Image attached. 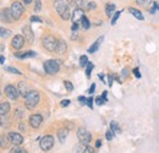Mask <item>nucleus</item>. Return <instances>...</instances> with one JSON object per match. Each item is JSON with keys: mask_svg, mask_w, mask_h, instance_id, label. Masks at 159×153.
<instances>
[{"mask_svg": "<svg viewBox=\"0 0 159 153\" xmlns=\"http://www.w3.org/2000/svg\"><path fill=\"white\" fill-rule=\"evenodd\" d=\"M25 105H26V108L27 109H30V110H32V109H34L36 107H37V104L39 103V93L37 92V91H31L27 96L25 97Z\"/></svg>", "mask_w": 159, "mask_h": 153, "instance_id": "1", "label": "nucleus"}, {"mask_svg": "<svg viewBox=\"0 0 159 153\" xmlns=\"http://www.w3.org/2000/svg\"><path fill=\"white\" fill-rule=\"evenodd\" d=\"M42 42H43V47L47 50H49V52H55L57 47H58V43H59L58 39L55 38L54 36H50V35L44 36L43 39H42Z\"/></svg>", "mask_w": 159, "mask_h": 153, "instance_id": "2", "label": "nucleus"}, {"mask_svg": "<svg viewBox=\"0 0 159 153\" xmlns=\"http://www.w3.org/2000/svg\"><path fill=\"white\" fill-rule=\"evenodd\" d=\"M59 69H60V65H59V61L57 60H47L44 63V70L47 74L49 75H55L59 72Z\"/></svg>", "mask_w": 159, "mask_h": 153, "instance_id": "3", "label": "nucleus"}, {"mask_svg": "<svg viewBox=\"0 0 159 153\" xmlns=\"http://www.w3.org/2000/svg\"><path fill=\"white\" fill-rule=\"evenodd\" d=\"M10 10H11V15H12L14 20H20L22 14H23V5L20 1H14L11 4Z\"/></svg>", "mask_w": 159, "mask_h": 153, "instance_id": "4", "label": "nucleus"}, {"mask_svg": "<svg viewBox=\"0 0 159 153\" xmlns=\"http://www.w3.org/2000/svg\"><path fill=\"white\" fill-rule=\"evenodd\" d=\"M39 146H40V148H42L43 151H45V152L49 151V150H52L53 146H54V137L50 136V135L44 136V137L40 140Z\"/></svg>", "mask_w": 159, "mask_h": 153, "instance_id": "5", "label": "nucleus"}, {"mask_svg": "<svg viewBox=\"0 0 159 153\" xmlns=\"http://www.w3.org/2000/svg\"><path fill=\"white\" fill-rule=\"evenodd\" d=\"M77 137H79L81 145H84V146H87V145L91 142V140H92V136L89 134V131H87V130L83 129V128H80L79 129V131H77Z\"/></svg>", "mask_w": 159, "mask_h": 153, "instance_id": "6", "label": "nucleus"}, {"mask_svg": "<svg viewBox=\"0 0 159 153\" xmlns=\"http://www.w3.org/2000/svg\"><path fill=\"white\" fill-rule=\"evenodd\" d=\"M5 95L9 97L10 99H12V100H16L19 96H20V93H19V90L14 86V85H7L6 87H5Z\"/></svg>", "mask_w": 159, "mask_h": 153, "instance_id": "7", "label": "nucleus"}, {"mask_svg": "<svg viewBox=\"0 0 159 153\" xmlns=\"http://www.w3.org/2000/svg\"><path fill=\"white\" fill-rule=\"evenodd\" d=\"M22 33H23L25 40H26L28 44H32V43H33V40H34V35H33V32H32V30H31V26H25V27L22 28Z\"/></svg>", "mask_w": 159, "mask_h": 153, "instance_id": "8", "label": "nucleus"}, {"mask_svg": "<svg viewBox=\"0 0 159 153\" xmlns=\"http://www.w3.org/2000/svg\"><path fill=\"white\" fill-rule=\"evenodd\" d=\"M55 9H57L58 14L61 15L64 11H66L67 9H70L69 0H57L55 1Z\"/></svg>", "mask_w": 159, "mask_h": 153, "instance_id": "9", "label": "nucleus"}, {"mask_svg": "<svg viewBox=\"0 0 159 153\" xmlns=\"http://www.w3.org/2000/svg\"><path fill=\"white\" fill-rule=\"evenodd\" d=\"M14 20L12 15H11V10L10 9H2L0 11V21L2 23H10Z\"/></svg>", "mask_w": 159, "mask_h": 153, "instance_id": "10", "label": "nucleus"}, {"mask_svg": "<svg viewBox=\"0 0 159 153\" xmlns=\"http://www.w3.org/2000/svg\"><path fill=\"white\" fill-rule=\"evenodd\" d=\"M84 17V12L82 9H75V11L71 14V20H72V23H76L80 25L82 22V19Z\"/></svg>", "mask_w": 159, "mask_h": 153, "instance_id": "11", "label": "nucleus"}, {"mask_svg": "<svg viewBox=\"0 0 159 153\" xmlns=\"http://www.w3.org/2000/svg\"><path fill=\"white\" fill-rule=\"evenodd\" d=\"M42 121H43V118H42L40 114L31 115V116H30V120H28L30 125H31L33 129H38L40 126V124H42Z\"/></svg>", "mask_w": 159, "mask_h": 153, "instance_id": "12", "label": "nucleus"}, {"mask_svg": "<svg viewBox=\"0 0 159 153\" xmlns=\"http://www.w3.org/2000/svg\"><path fill=\"white\" fill-rule=\"evenodd\" d=\"M23 44H25V38H23V36H21V35L15 36V37L12 38V40H11V47H12L14 49H16V50L21 49V48L23 47Z\"/></svg>", "mask_w": 159, "mask_h": 153, "instance_id": "13", "label": "nucleus"}, {"mask_svg": "<svg viewBox=\"0 0 159 153\" xmlns=\"http://www.w3.org/2000/svg\"><path fill=\"white\" fill-rule=\"evenodd\" d=\"M9 140H10V142H12L14 145H17V146H20V145L23 143L22 135L17 134V132H10L9 134Z\"/></svg>", "mask_w": 159, "mask_h": 153, "instance_id": "14", "label": "nucleus"}, {"mask_svg": "<svg viewBox=\"0 0 159 153\" xmlns=\"http://www.w3.org/2000/svg\"><path fill=\"white\" fill-rule=\"evenodd\" d=\"M17 90H19V93H20L22 97H26L30 92H31V88H30V86L26 83V82H23V81H21L19 82V86H17Z\"/></svg>", "mask_w": 159, "mask_h": 153, "instance_id": "15", "label": "nucleus"}, {"mask_svg": "<svg viewBox=\"0 0 159 153\" xmlns=\"http://www.w3.org/2000/svg\"><path fill=\"white\" fill-rule=\"evenodd\" d=\"M0 125H1V128H4V129H7L10 125H11V119L6 115H1V118H0Z\"/></svg>", "mask_w": 159, "mask_h": 153, "instance_id": "16", "label": "nucleus"}, {"mask_svg": "<svg viewBox=\"0 0 159 153\" xmlns=\"http://www.w3.org/2000/svg\"><path fill=\"white\" fill-rule=\"evenodd\" d=\"M103 39H104V37H99V38L97 39V40H96V42L93 43V45H92V47H91V48L88 49V53H91V54H92V53H96V52H97V50L99 49L100 43L103 42Z\"/></svg>", "mask_w": 159, "mask_h": 153, "instance_id": "17", "label": "nucleus"}, {"mask_svg": "<svg viewBox=\"0 0 159 153\" xmlns=\"http://www.w3.org/2000/svg\"><path fill=\"white\" fill-rule=\"evenodd\" d=\"M10 112V104L7 102L0 103V115H6Z\"/></svg>", "mask_w": 159, "mask_h": 153, "instance_id": "18", "label": "nucleus"}, {"mask_svg": "<svg viewBox=\"0 0 159 153\" xmlns=\"http://www.w3.org/2000/svg\"><path fill=\"white\" fill-rule=\"evenodd\" d=\"M66 49H67V45H66V43L64 42V40H59V43H58V47H57V53L58 54H64L65 52H66Z\"/></svg>", "mask_w": 159, "mask_h": 153, "instance_id": "19", "label": "nucleus"}, {"mask_svg": "<svg viewBox=\"0 0 159 153\" xmlns=\"http://www.w3.org/2000/svg\"><path fill=\"white\" fill-rule=\"evenodd\" d=\"M105 11H107L108 17H111V16L114 15V11H115V4L108 2V4L105 5Z\"/></svg>", "mask_w": 159, "mask_h": 153, "instance_id": "20", "label": "nucleus"}, {"mask_svg": "<svg viewBox=\"0 0 159 153\" xmlns=\"http://www.w3.org/2000/svg\"><path fill=\"white\" fill-rule=\"evenodd\" d=\"M15 57L20 58V59H26V58H33L36 57V53L32 52V50H28V52H25V53H16Z\"/></svg>", "mask_w": 159, "mask_h": 153, "instance_id": "21", "label": "nucleus"}, {"mask_svg": "<svg viewBox=\"0 0 159 153\" xmlns=\"http://www.w3.org/2000/svg\"><path fill=\"white\" fill-rule=\"evenodd\" d=\"M67 135H69V130H67V129H61V130H59V132H58V137H59L60 142H65V140H66Z\"/></svg>", "mask_w": 159, "mask_h": 153, "instance_id": "22", "label": "nucleus"}, {"mask_svg": "<svg viewBox=\"0 0 159 153\" xmlns=\"http://www.w3.org/2000/svg\"><path fill=\"white\" fill-rule=\"evenodd\" d=\"M129 11H130V12H131V14H132V15H134L137 20H144V16L142 15V12H141L139 10H137V9L130 7V9H129Z\"/></svg>", "mask_w": 159, "mask_h": 153, "instance_id": "23", "label": "nucleus"}, {"mask_svg": "<svg viewBox=\"0 0 159 153\" xmlns=\"http://www.w3.org/2000/svg\"><path fill=\"white\" fill-rule=\"evenodd\" d=\"M9 141H10V140H9L5 135H0V148H6Z\"/></svg>", "mask_w": 159, "mask_h": 153, "instance_id": "24", "label": "nucleus"}, {"mask_svg": "<svg viewBox=\"0 0 159 153\" xmlns=\"http://www.w3.org/2000/svg\"><path fill=\"white\" fill-rule=\"evenodd\" d=\"M71 4H72L76 9H82V7L84 6L83 0H72V1H71Z\"/></svg>", "mask_w": 159, "mask_h": 153, "instance_id": "25", "label": "nucleus"}, {"mask_svg": "<svg viewBox=\"0 0 159 153\" xmlns=\"http://www.w3.org/2000/svg\"><path fill=\"white\" fill-rule=\"evenodd\" d=\"M110 129H111L113 134H115V132H119V131H120L119 125H118V123H116V121H111V123H110Z\"/></svg>", "mask_w": 159, "mask_h": 153, "instance_id": "26", "label": "nucleus"}, {"mask_svg": "<svg viewBox=\"0 0 159 153\" xmlns=\"http://www.w3.org/2000/svg\"><path fill=\"white\" fill-rule=\"evenodd\" d=\"M10 152H11V153H26L27 151H26L25 148H21V147H19L17 145H15V147H12Z\"/></svg>", "mask_w": 159, "mask_h": 153, "instance_id": "27", "label": "nucleus"}, {"mask_svg": "<svg viewBox=\"0 0 159 153\" xmlns=\"http://www.w3.org/2000/svg\"><path fill=\"white\" fill-rule=\"evenodd\" d=\"M93 67H94V65H93L92 63H88V64L86 65V75H87V77L91 76V72H92Z\"/></svg>", "mask_w": 159, "mask_h": 153, "instance_id": "28", "label": "nucleus"}, {"mask_svg": "<svg viewBox=\"0 0 159 153\" xmlns=\"http://www.w3.org/2000/svg\"><path fill=\"white\" fill-rule=\"evenodd\" d=\"M5 70L9 71V72H11V74H15V75H21V74H22V72H20L17 69L11 67V66H5Z\"/></svg>", "mask_w": 159, "mask_h": 153, "instance_id": "29", "label": "nucleus"}, {"mask_svg": "<svg viewBox=\"0 0 159 153\" xmlns=\"http://www.w3.org/2000/svg\"><path fill=\"white\" fill-rule=\"evenodd\" d=\"M81 23H82V27H83V28H86V30H88V28L91 27V23H89V20L87 19L86 16H84V17L82 19V22H81Z\"/></svg>", "mask_w": 159, "mask_h": 153, "instance_id": "30", "label": "nucleus"}, {"mask_svg": "<svg viewBox=\"0 0 159 153\" xmlns=\"http://www.w3.org/2000/svg\"><path fill=\"white\" fill-rule=\"evenodd\" d=\"M60 16H61V19L65 20V21H66V20H69L70 17H71V12H70V9H67L66 11H64V12H62Z\"/></svg>", "mask_w": 159, "mask_h": 153, "instance_id": "31", "label": "nucleus"}, {"mask_svg": "<svg viewBox=\"0 0 159 153\" xmlns=\"http://www.w3.org/2000/svg\"><path fill=\"white\" fill-rule=\"evenodd\" d=\"M10 35H11V31H10V30L2 28V31H1V33H0V37H1V38H6V37H9Z\"/></svg>", "mask_w": 159, "mask_h": 153, "instance_id": "32", "label": "nucleus"}, {"mask_svg": "<svg viewBox=\"0 0 159 153\" xmlns=\"http://www.w3.org/2000/svg\"><path fill=\"white\" fill-rule=\"evenodd\" d=\"M80 64H81L82 67H84L88 64V58L86 57V55H82V57L80 58Z\"/></svg>", "mask_w": 159, "mask_h": 153, "instance_id": "33", "label": "nucleus"}, {"mask_svg": "<svg viewBox=\"0 0 159 153\" xmlns=\"http://www.w3.org/2000/svg\"><path fill=\"white\" fill-rule=\"evenodd\" d=\"M23 115H25V113H23L21 109H16V112H15V119L21 120V119L23 118Z\"/></svg>", "mask_w": 159, "mask_h": 153, "instance_id": "34", "label": "nucleus"}, {"mask_svg": "<svg viewBox=\"0 0 159 153\" xmlns=\"http://www.w3.org/2000/svg\"><path fill=\"white\" fill-rule=\"evenodd\" d=\"M136 1H137V4L141 5V6H148L152 2V0H136Z\"/></svg>", "mask_w": 159, "mask_h": 153, "instance_id": "35", "label": "nucleus"}, {"mask_svg": "<svg viewBox=\"0 0 159 153\" xmlns=\"http://www.w3.org/2000/svg\"><path fill=\"white\" fill-rule=\"evenodd\" d=\"M120 14H121V11H116L114 15H113V17H111V25H115L116 23V21L119 19Z\"/></svg>", "mask_w": 159, "mask_h": 153, "instance_id": "36", "label": "nucleus"}, {"mask_svg": "<svg viewBox=\"0 0 159 153\" xmlns=\"http://www.w3.org/2000/svg\"><path fill=\"white\" fill-rule=\"evenodd\" d=\"M64 85H65V87H66V90H67L69 92H72L74 86H72V83H71L70 81H65V82H64Z\"/></svg>", "mask_w": 159, "mask_h": 153, "instance_id": "37", "label": "nucleus"}, {"mask_svg": "<svg viewBox=\"0 0 159 153\" xmlns=\"http://www.w3.org/2000/svg\"><path fill=\"white\" fill-rule=\"evenodd\" d=\"M105 102H108V99H105V98H103V97H98V98L96 99V103H97L98 105H102V104H104Z\"/></svg>", "mask_w": 159, "mask_h": 153, "instance_id": "38", "label": "nucleus"}, {"mask_svg": "<svg viewBox=\"0 0 159 153\" xmlns=\"http://www.w3.org/2000/svg\"><path fill=\"white\" fill-rule=\"evenodd\" d=\"M86 104L92 109V108H93V98H92V97H91V98H88V99H87V102H86Z\"/></svg>", "mask_w": 159, "mask_h": 153, "instance_id": "39", "label": "nucleus"}, {"mask_svg": "<svg viewBox=\"0 0 159 153\" xmlns=\"http://www.w3.org/2000/svg\"><path fill=\"white\" fill-rule=\"evenodd\" d=\"M31 22H38V23H40L42 22V19H39L38 16H31Z\"/></svg>", "mask_w": 159, "mask_h": 153, "instance_id": "40", "label": "nucleus"}, {"mask_svg": "<svg viewBox=\"0 0 159 153\" xmlns=\"http://www.w3.org/2000/svg\"><path fill=\"white\" fill-rule=\"evenodd\" d=\"M40 7H42V1L40 0H36V11H39L40 10Z\"/></svg>", "mask_w": 159, "mask_h": 153, "instance_id": "41", "label": "nucleus"}, {"mask_svg": "<svg viewBox=\"0 0 159 153\" xmlns=\"http://www.w3.org/2000/svg\"><path fill=\"white\" fill-rule=\"evenodd\" d=\"M83 152L93 153V152H94V148H93V147H89V146H87V147H84V151H83Z\"/></svg>", "mask_w": 159, "mask_h": 153, "instance_id": "42", "label": "nucleus"}, {"mask_svg": "<svg viewBox=\"0 0 159 153\" xmlns=\"http://www.w3.org/2000/svg\"><path fill=\"white\" fill-rule=\"evenodd\" d=\"M107 140H108V141H111V140H113V131H111V130L107 132Z\"/></svg>", "mask_w": 159, "mask_h": 153, "instance_id": "43", "label": "nucleus"}, {"mask_svg": "<svg viewBox=\"0 0 159 153\" xmlns=\"http://www.w3.org/2000/svg\"><path fill=\"white\" fill-rule=\"evenodd\" d=\"M134 74H135V76L137 77V78H139L141 77V74H139V67H136V69H134V71H132Z\"/></svg>", "mask_w": 159, "mask_h": 153, "instance_id": "44", "label": "nucleus"}, {"mask_svg": "<svg viewBox=\"0 0 159 153\" xmlns=\"http://www.w3.org/2000/svg\"><path fill=\"white\" fill-rule=\"evenodd\" d=\"M94 91H96V83H93V85L91 86V88H89V91H88V93H91V95H93V93H94Z\"/></svg>", "mask_w": 159, "mask_h": 153, "instance_id": "45", "label": "nucleus"}, {"mask_svg": "<svg viewBox=\"0 0 159 153\" xmlns=\"http://www.w3.org/2000/svg\"><path fill=\"white\" fill-rule=\"evenodd\" d=\"M70 104V100L69 99H64L62 102H61V107H67Z\"/></svg>", "mask_w": 159, "mask_h": 153, "instance_id": "46", "label": "nucleus"}, {"mask_svg": "<svg viewBox=\"0 0 159 153\" xmlns=\"http://www.w3.org/2000/svg\"><path fill=\"white\" fill-rule=\"evenodd\" d=\"M122 76L124 77L129 76V70H127V69H124V70H122Z\"/></svg>", "mask_w": 159, "mask_h": 153, "instance_id": "47", "label": "nucleus"}, {"mask_svg": "<svg viewBox=\"0 0 159 153\" xmlns=\"http://www.w3.org/2000/svg\"><path fill=\"white\" fill-rule=\"evenodd\" d=\"M79 100L82 103V104H86V102H87V99H86L84 97H79Z\"/></svg>", "mask_w": 159, "mask_h": 153, "instance_id": "48", "label": "nucleus"}, {"mask_svg": "<svg viewBox=\"0 0 159 153\" xmlns=\"http://www.w3.org/2000/svg\"><path fill=\"white\" fill-rule=\"evenodd\" d=\"M88 9H91V10L92 9H96V2H89L88 4Z\"/></svg>", "mask_w": 159, "mask_h": 153, "instance_id": "49", "label": "nucleus"}, {"mask_svg": "<svg viewBox=\"0 0 159 153\" xmlns=\"http://www.w3.org/2000/svg\"><path fill=\"white\" fill-rule=\"evenodd\" d=\"M100 146H102V140H97V142H96V147L99 148Z\"/></svg>", "mask_w": 159, "mask_h": 153, "instance_id": "50", "label": "nucleus"}, {"mask_svg": "<svg viewBox=\"0 0 159 153\" xmlns=\"http://www.w3.org/2000/svg\"><path fill=\"white\" fill-rule=\"evenodd\" d=\"M153 7H156V9H158L159 10V2L158 1H154V2H153Z\"/></svg>", "mask_w": 159, "mask_h": 153, "instance_id": "51", "label": "nucleus"}, {"mask_svg": "<svg viewBox=\"0 0 159 153\" xmlns=\"http://www.w3.org/2000/svg\"><path fill=\"white\" fill-rule=\"evenodd\" d=\"M19 129H20L21 131H25V125H23L22 123H21V124H20V126H19Z\"/></svg>", "mask_w": 159, "mask_h": 153, "instance_id": "52", "label": "nucleus"}, {"mask_svg": "<svg viewBox=\"0 0 159 153\" xmlns=\"http://www.w3.org/2000/svg\"><path fill=\"white\" fill-rule=\"evenodd\" d=\"M4 63H5V58L2 55H0V64H4Z\"/></svg>", "mask_w": 159, "mask_h": 153, "instance_id": "53", "label": "nucleus"}, {"mask_svg": "<svg viewBox=\"0 0 159 153\" xmlns=\"http://www.w3.org/2000/svg\"><path fill=\"white\" fill-rule=\"evenodd\" d=\"M107 95H108V92H107V91H104V92H103V95H102V97L107 99Z\"/></svg>", "mask_w": 159, "mask_h": 153, "instance_id": "54", "label": "nucleus"}, {"mask_svg": "<svg viewBox=\"0 0 159 153\" xmlns=\"http://www.w3.org/2000/svg\"><path fill=\"white\" fill-rule=\"evenodd\" d=\"M113 85V78H111V76H109V86H111Z\"/></svg>", "mask_w": 159, "mask_h": 153, "instance_id": "55", "label": "nucleus"}, {"mask_svg": "<svg viewBox=\"0 0 159 153\" xmlns=\"http://www.w3.org/2000/svg\"><path fill=\"white\" fill-rule=\"evenodd\" d=\"M23 2L28 5V4H31V2H32V0H23Z\"/></svg>", "mask_w": 159, "mask_h": 153, "instance_id": "56", "label": "nucleus"}, {"mask_svg": "<svg viewBox=\"0 0 159 153\" xmlns=\"http://www.w3.org/2000/svg\"><path fill=\"white\" fill-rule=\"evenodd\" d=\"M156 10H157V9H156V7H153V9L151 10V14H154V12H156Z\"/></svg>", "mask_w": 159, "mask_h": 153, "instance_id": "57", "label": "nucleus"}, {"mask_svg": "<svg viewBox=\"0 0 159 153\" xmlns=\"http://www.w3.org/2000/svg\"><path fill=\"white\" fill-rule=\"evenodd\" d=\"M1 31H2V28H1V27H0V33H1Z\"/></svg>", "mask_w": 159, "mask_h": 153, "instance_id": "58", "label": "nucleus"}, {"mask_svg": "<svg viewBox=\"0 0 159 153\" xmlns=\"http://www.w3.org/2000/svg\"><path fill=\"white\" fill-rule=\"evenodd\" d=\"M0 95H1V93H0Z\"/></svg>", "mask_w": 159, "mask_h": 153, "instance_id": "59", "label": "nucleus"}]
</instances>
